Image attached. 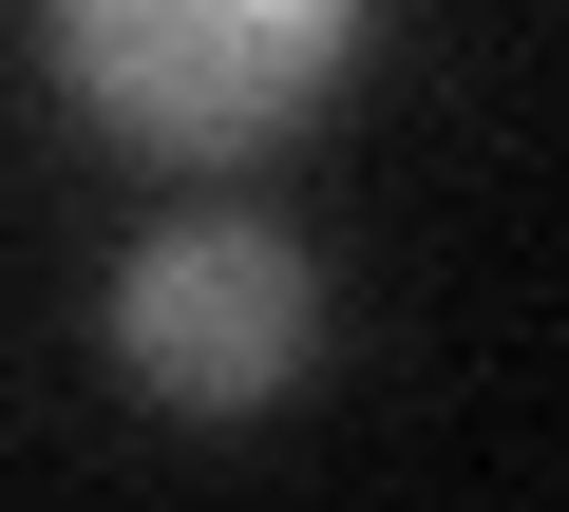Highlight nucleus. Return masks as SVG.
I'll list each match as a JSON object with an SVG mask.
<instances>
[{
    "label": "nucleus",
    "instance_id": "f03ea898",
    "mask_svg": "<svg viewBox=\"0 0 569 512\" xmlns=\"http://www.w3.org/2000/svg\"><path fill=\"white\" fill-rule=\"evenodd\" d=\"M114 361L171 418H266L323 361V267L284 228H247V209H190V228H152L114 267Z\"/></svg>",
    "mask_w": 569,
    "mask_h": 512
},
{
    "label": "nucleus",
    "instance_id": "f257e3e1",
    "mask_svg": "<svg viewBox=\"0 0 569 512\" xmlns=\"http://www.w3.org/2000/svg\"><path fill=\"white\" fill-rule=\"evenodd\" d=\"M361 20L380 0H39V58L114 152L228 171V152H266L284 114H323L361 77Z\"/></svg>",
    "mask_w": 569,
    "mask_h": 512
}]
</instances>
